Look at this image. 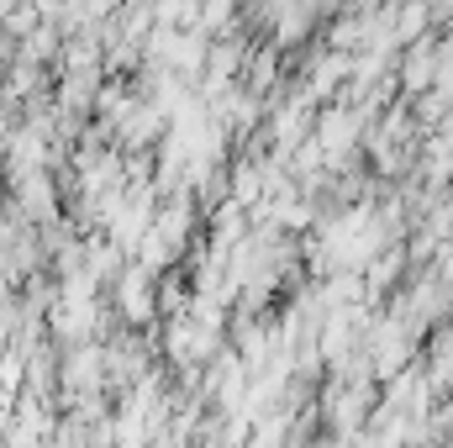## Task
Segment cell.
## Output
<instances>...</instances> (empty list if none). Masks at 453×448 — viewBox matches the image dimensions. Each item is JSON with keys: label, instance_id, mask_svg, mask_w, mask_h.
Segmentation results:
<instances>
[{"label": "cell", "instance_id": "cell-1", "mask_svg": "<svg viewBox=\"0 0 453 448\" xmlns=\"http://www.w3.org/2000/svg\"><path fill=\"white\" fill-rule=\"evenodd\" d=\"M427 74H433V48H417V53L406 58V90H422Z\"/></svg>", "mask_w": 453, "mask_h": 448}, {"label": "cell", "instance_id": "cell-2", "mask_svg": "<svg viewBox=\"0 0 453 448\" xmlns=\"http://www.w3.org/2000/svg\"><path fill=\"white\" fill-rule=\"evenodd\" d=\"M422 21H427V5H406V16H401V32H395V37H401V42H406V37H417V32H422Z\"/></svg>", "mask_w": 453, "mask_h": 448}]
</instances>
